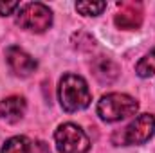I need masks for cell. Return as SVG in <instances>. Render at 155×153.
Returning a JSON list of instances; mask_svg holds the SVG:
<instances>
[{
	"instance_id": "cell-1",
	"label": "cell",
	"mask_w": 155,
	"mask_h": 153,
	"mask_svg": "<svg viewBox=\"0 0 155 153\" xmlns=\"http://www.w3.org/2000/svg\"><path fill=\"white\" fill-rule=\"evenodd\" d=\"M58 94H60V103H61L63 110H67V112L83 110L92 101V94L88 90L87 81L76 74H65L61 77Z\"/></svg>"
},
{
	"instance_id": "cell-2",
	"label": "cell",
	"mask_w": 155,
	"mask_h": 153,
	"mask_svg": "<svg viewBox=\"0 0 155 153\" xmlns=\"http://www.w3.org/2000/svg\"><path fill=\"white\" fill-rule=\"evenodd\" d=\"M139 105L126 94H107L97 103V115L107 122H116L137 114Z\"/></svg>"
},
{
	"instance_id": "cell-3",
	"label": "cell",
	"mask_w": 155,
	"mask_h": 153,
	"mask_svg": "<svg viewBox=\"0 0 155 153\" xmlns=\"http://www.w3.org/2000/svg\"><path fill=\"white\" fill-rule=\"evenodd\" d=\"M153 132H155V117L152 114H141L123 132L114 133L112 141H114V144H121V146L143 144L153 135Z\"/></svg>"
},
{
	"instance_id": "cell-4",
	"label": "cell",
	"mask_w": 155,
	"mask_h": 153,
	"mask_svg": "<svg viewBox=\"0 0 155 153\" xmlns=\"http://www.w3.org/2000/svg\"><path fill=\"white\" fill-rule=\"evenodd\" d=\"M16 22L25 31L43 33L52 24V13L47 5H43L40 2H31V4H25L20 7Z\"/></svg>"
},
{
	"instance_id": "cell-5",
	"label": "cell",
	"mask_w": 155,
	"mask_h": 153,
	"mask_svg": "<svg viewBox=\"0 0 155 153\" xmlns=\"http://www.w3.org/2000/svg\"><path fill=\"white\" fill-rule=\"evenodd\" d=\"M54 139L60 153H87L90 148V141L87 133L72 122L61 124L56 130Z\"/></svg>"
},
{
	"instance_id": "cell-6",
	"label": "cell",
	"mask_w": 155,
	"mask_h": 153,
	"mask_svg": "<svg viewBox=\"0 0 155 153\" xmlns=\"http://www.w3.org/2000/svg\"><path fill=\"white\" fill-rule=\"evenodd\" d=\"M116 15V25L119 29H139L143 24V5L139 2H121Z\"/></svg>"
},
{
	"instance_id": "cell-7",
	"label": "cell",
	"mask_w": 155,
	"mask_h": 153,
	"mask_svg": "<svg viewBox=\"0 0 155 153\" xmlns=\"http://www.w3.org/2000/svg\"><path fill=\"white\" fill-rule=\"evenodd\" d=\"M5 58L7 63L11 67V70L16 76H29L36 70V61L33 56H29L25 50H22L20 47H9L5 50Z\"/></svg>"
},
{
	"instance_id": "cell-8",
	"label": "cell",
	"mask_w": 155,
	"mask_h": 153,
	"mask_svg": "<svg viewBox=\"0 0 155 153\" xmlns=\"http://www.w3.org/2000/svg\"><path fill=\"white\" fill-rule=\"evenodd\" d=\"M92 74L101 85H110L119 77V67L110 58L99 56L92 61Z\"/></svg>"
},
{
	"instance_id": "cell-9",
	"label": "cell",
	"mask_w": 155,
	"mask_h": 153,
	"mask_svg": "<svg viewBox=\"0 0 155 153\" xmlns=\"http://www.w3.org/2000/svg\"><path fill=\"white\" fill-rule=\"evenodd\" d=\"M24 114H25V99L22 96H11L0 103V115L7 122H18Z\"/></svg>"
},
{
	"instance_id": "cell-10",
	"label": "cell",
	"mask_w": 155,
	"mask_h": 153,
	"mask_svg": "<svg viewBox=\"0 0 155 153\" xmlns=\"http://www.w3.org/2000/svg\"><path fill=\"white\" fill-rule=\"evenodd\" d=\"M2 153H31V144L25 137H13L4 142Z\"/></svg>"
},
{
	"instance_id": "cell-11",
	"label": "cell",
	"mask_w": 155,
	"mask_h": 153,
	"mask_svg": "<svg viewBox=\"0 0 155 153\" xmlns=\"http://www.w3.org/2000/svg\"><path fill=\"white\" fill-rule=\"evenodd\" d=\"M135 72L141 77H150L155 74V49L150 50L135 67Z\"/></svg>"
},
{
	"instance_id": "cell-12",
	"label": "cell",
	"mask_w": 155,
	"mask_h": 153,
	"mask_svg": "<svg viewBox=\"0 0 155 153\" xmlns=\"http://www.w3.org/2000/svg\"><path fill=\"white\" fill-rule=\"evenodd\" d=\"M76 9L85 16H97L101 15L103 9H107V4L105 2H78Z\"/></svg>"
},
{
	"instance_id": "cell-13",
	"label": "cell",
	"mask_w": 155,
	"mask_h": 153,
	"mask_svg": "<svg viewBox=\"0 0 155 153\" xmlns=\"http://www.w3.org/2000/svg\"><path fill=\"white\" fill-rule=\"evenodd\" d=\"M72 41H74V45H76L78 49H81V50H92L94 49V40L87 33H76L72 36Z\"/></svg>"
},
{
	"instance_id": "cell-14",
	"label": "cell",
	"mask_w": 155,
	"mask_h": 153,
	"mask_svg": "<svg viewBox=\"0 0 155 153\" xmlns=\"http://www.w3.org/2000/svg\"><path fill=\"white\" fill-rule=\"evenodd\" d=\"M31 151L33 153H51V148H49V144L43 142V141H35V142L31 144Z\"/></svg>"
},
{
	"instance_id": "cell-15",
	"label": "cell",
	"mask_w": 155,
	"mask_h": 153,
	"mask_svg": "<svg viewBox=\"0 0 155 153\" xmlns=\"http://www.w3.org/2000/svg\"><path fill=\"white\" fill-rule=\"evenodd\" d=\"M16 7H20V4L18 2H9V4H4V2H0V15H11Z\"/></svg>"
}]
</instances>
